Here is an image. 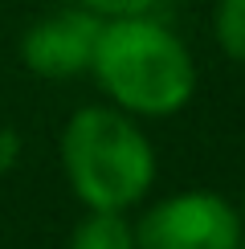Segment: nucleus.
Instances as JSON below:
<instances>
[{"instance_id":"1","label":"nucleus","mask_w":245,"mask_h":249,"mask_svg":"<svg viewBox=\"0 0 245 249\" xmlns=\"http://www.w3.org/2000/svg\"><path fill=\"white\" fill-rule=\"evenodd\" d=\"M98 90L110 107L135 119H172L196 94V57L172 25L151 13L106 17L98 29L94 61Z\"/></svg>"},{"instance_id":"2","label":"nucleus","mask_w":245,"mask_h":249,"mask_svg":"<svg viewBox=\"0 0 245 249\" xmlns=\"http://www.w3.org/2000/svg\"><path fill=\"white\" fill-rule=\"evenodd\" d=\"M57 155L66 184L82 209L131 213L135 204L147 200L159 172L143 119L110 107V102L78 107L61 127Z\"/></svg>"},{"instance_id":"3","label":"nucleus","mask_w":245,"mask_h":249,"mask_svg":"<svg viewBox=\"0 0 245 249\" xmlns=\"http://www.w3.org/2000/svg\"><path fill=\"white\" fill-rule=\"evenodd\" d=\"M241 237H245V213L209 188H184L159 196L135 221L139 249H237Z\"/></svg>"},{"instance_id":"4","label":"nucleus","mask_w":245,"mask_h":249,"mask_svg":"<svg viewBox=\"0 0 245 249\" xmlns=\"http://www.w3.org/2000/svg\"><path fill=\"white\" fill-rule=\"evenodd\" d=\"M98 29H102V17L74 4V0L61 8H49L20 37V66L37 78H49V82L90 74Z\"/></svg>"},{"instance_id":"5","label":"nucleus","mask_w":245,"mask_h":249,"mask_svg":"<svg viewBox=\"0 0 245 249\" xmlns=\"http://www.w3.org/2000/svg\"><path fill=\"white\" fill-rule=\"evenodd\" d=\"M66 249H139L135 245V221H127V213L86 209V216L70 233Z\"/></svg>"},{"instance_id":"6","label":"nucleus","mask_w":245,"mask_h":249,"mask_svg":"<svg viewBox=\"0 0 245 249\" xmlns=\"http://www.w3.org/2000/svg\"><path fill=\"white\" fill-rule=\"evenodd\" d=\"M212 41L229 61L245 66V0H217L212 4Z\"/></svg>"},{"instance_id":"7","label":"nucleus","mask_w":245,"mask_h":249,"mask_svg":"<svg viewBox=\"0 0 245 249\" xmlns=\"http://www.w3.org/2000/svg\"><path fill=\"white\" fill-rule=\"evenodd\" d=\"M74 4L90 8V13H98L106 20V17H127V13H151L156 0H74Z\"/></svg>"},{"instance_id":"8","label":"nucleus","mask_w":245,"mask_h":249,"mask_svg":"<svg viewBox=\"0 0 245 249\" xmlns=\"http://www.w3.org/2000/svg\"><path fill=\"white\" fill-rule=\"evenodd\" d=\"M241 213H245V192H241Z\"/></svg>"},{"instance_id":"9","label":"nucleus","mask_w":245,"mask_h":249,"mask_svg":"<svg viewBox=\"0 0 245 249\" xmlns=\"http://www.w3.org/2000/svg\"><path fill=\"white\" fill-rule=\"evenodd\" d=\"M237 249H245V237H241V245H237Z\"/></svg>"}]
</instances>
